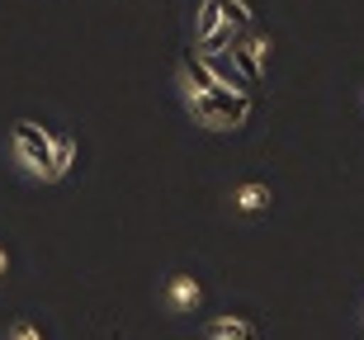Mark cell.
<instances>
[{"label":"cell","mask_w":364,"mask_h":340,"mask_svg":"<svg viewBox=\"0 0 364 340\" xmlns=\"http://www.w3.org/2000/svg\"><path fill=\"white\" fill-rule=\"evenodd\" d=\"M10 151L14 161L24 165L33 180H53V156H57V137H48L43 128H33V123H14L10 133Z\"/></svg>","instance_id":"6da1fadb"},{"label":"cell","mask_w":364,"mask_h":340,"mask_svg":"<svg viewBox=\"0 0 364 340\" xmlns=\"http://www.w3.org/2000/svg\"><path fill=\"white\" fill-rule=\"evenodd\" d=\"M161 298H166V312L185 317V312H194V307L203 302V288H199V279H194V274H171Z\"/></svg>","instance_id":"7a4b0ae2"},{"label":"cell","mask_w":364,"mask_h":340,"mask_svg":"<svg viewBox=\"0 0 364 340\" xmlns=\"http://www.w3.org/2000/svg\"><path fill=\"white\" fill-rule=\"evenodd\" d=\"M270 204H274V190L265 180H246V185L232 190V208H237L242 218H256V213H265Z\"/></svg>","instance_id":"3957f363"},{"label":"cell","mask_w":364,"mask_h":340,"mask_svg":"<svg viewBox=\"0 0 364 340\" xmlns=\"http://www.w3.org/2000/svg\"><path fill=\"white\" fill-rule=\"evenodd\" d=\"M203 340H256V327L246 317H208L203 322Z\"/></svg>","instance_id":"277c9868"},{"label":"cell","mask_w":364,"mask_h":340,"mask_svg":"<svg viewBox=\"0 0 364 340\" xmlns=\"http://www.w3.org/2000/svg\"><path fill=\"white\" fill-rule=\"evenodd\" d=\"M5 340H43V331L28 322V317H14L10 322V331H5Z\"/></svg>","instance_id":"5b68a950"},{"label":"cell","mask_w":364,"mask_h":340,"mask_svg":"<svg viewBox=\"0 0 364 340\" xmlns=\"http://www.w3.org/2000/svg\"><path fill=\"white\" fill-rule=\"evenodd\" d=\"M10 274V256H5V246H0V279Z\"/></svg>","instance_id":"8992f818"}]
</instances>
